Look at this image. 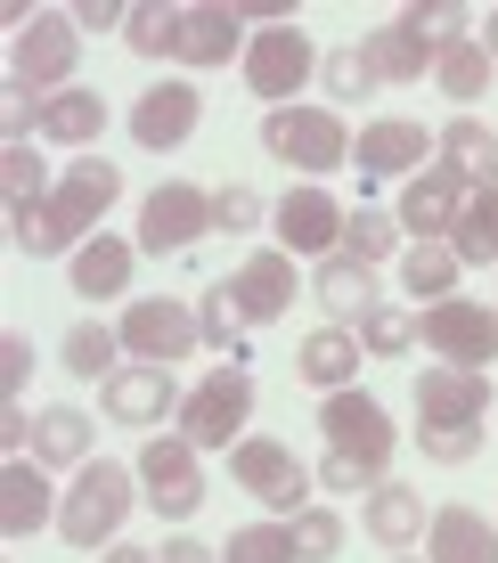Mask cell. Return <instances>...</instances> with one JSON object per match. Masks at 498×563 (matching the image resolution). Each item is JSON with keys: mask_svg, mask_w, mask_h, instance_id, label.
<instances>
[{"mask_svg": "<svg viewBox=\"0 0 498 563\" xmlns=\"http://www.w3.org/2000/svg\"><path fill=\"white\" fill-rule=\"evenodd\" d=\"M197 123H204L197 82H156V90H140V99H131V140H140L147 155L188 147V131H197Z\"/></svg>", "mask_w": 498, "mask_h": 563, "instance_id": "16", "label": "cell"}, {"mask_svg": "<svg viewBox=\"0 0 498 563\" xmlns=\"http://www.w3.org/2000/svg\"><path fill=\"white\" fill-rule=\"evenodd\" d=\"M483 417H490L483 367H425L417 376V424H483Z\"/></svg>", "mask_w": 498, "mask_h": 563, "instance_id": "19", "label": "cell"}, {"mask_svg": "<svg viewBox=\"0 0 498 563\" xmlns=\"http://www.w3.org/2000/svg\"><path fill=\"white\" fill-rule=\"evenodd\" d=\"M417 343V310H400V302H376L368 319H359V352L368 360H400Z\"/></svg>", "mask_w": 498, "mask_h": 563, "instance_id": "42", "label": "cell"}, {"mask_svg": "<svg viewBox=\"0 0 498 563\" xmlns=\"http://www.w3.org/2000/svg\"><path fill=\"white\" fill-rule=\"evenodd\" d=\"M107 131V99L99 90H57V99H42V140H57V147H90Z\"/></svg>", "mask_w": 498, "mask_h": 563, "instance_id": "29", "label": "cell"}, {"mask_svg": "<svg viewBox=\"0 0 498 563\" xmlns=\"http://www.w3.org/2000/svg\"><path fill=\"white\" fill-rule=\"evenodd\" d=\"M74 66H82V25H74V9H33V25L16 33V49H9V82L33 90V99H57V90H74Z\"/></svg>", "mask_w": 498, "mask_h": 563, "instance_id": "3", "label": "cell"}, {"mask_svg": "<svg viewBox=\"0 0 498 563\" xmlns=\"http://www.w3.org/2000/svg\"><path fill=\"white\" fill-rule=\"evenodd\" d=\"M319 82H328V99L335 107H359V99H376V66H368V42H343V49H328V66H319Z\"/></svg>", "mask_w": 498, "mask_h": 563, "instance_id": "35", "label": "cell"}, {"mask_svg": "<svg viewBox=\"0 0 498 563\" xmlns=\"http://www.w3.org/2000/svg\"><path fill=\"white\" fill-rule=\"evenodd\" d=\"M417 343H425L442 367H490L498 360V310L466 302V295L425 302V310H417Z\"/></svg>", "mask_w": 498, "mask_h": 563, "instance_id": "9", "label": "cell"}, {"mask_svg": "<svg viewBox=\"0 0 498 563\" xmlns=\"http://www.w3.org/2000/svg\"><path fill=\"white\" fill-rule=\"evenodd\" d=\"M311 302L328 310V327H359V319L376 310V269L352 262V254L319 262V269H311Z\"/></svg>", "mask_w": 498, "mask_h": 563, "instance_id": "24", "label": "cell"}, {"mask_svg": "<svg viewBox=\"0 0 498 563\" xmlns=\"http://www.w3.org/2000/svg\"><path fill=\"white\" fill-rule=\"evenodd\" d=\"M57 188V172L42 164V147H0V197L9 205H42Z\"/></svg>", "mask_w": 498, "mask_h": 563, "instance_id": "41", "label": "cell"}, {"mask_svg": "<svg viewBox=\"0 0 498 563\" xmlns=\"http://www.w3.org/2000/svg\"><path fill=\"white\" fill-rule=\"evenodd\" d=\"M483 49H490V66H498V9H490V25H483Z\"/></svg>", "mask_w": 498, "mask_h": 563, "instance_id": "53", "label": "cell"}, {"mask_svg": "<svg viewBox=\"0 0 498 563\" xmlns=\"http://www.w3.org/2000/svg\"><path fill=\"white\" fill-rule=\"evenodd\" d=\"M245 417H254V376H245L237 360H221L213 376L180 400V441H197V450H237Z\"/></svg>", "mask_w": 498, "mask_h": 563, "instance_id": "6", "label": "cell"}, {"mask_svg": "<svg viewBox=\"0 0 498 563\" xmlns=\"http://www.w3.org/2000/svg\"><path fill=\"white\" fill-rule=\"evenodd\" d=\"M197 327H204V343H213V352H229V360L245 367V310H237V295H229V278L197 295Z\"/></svg>", "mask_w": 498, "mask_h": 563, "instance_id": "36", "label": "cell"}, {"mask_svg": "<svg viewBox=\"0 0 498 563\" xmlns=\"http://www.w3.org/2000/svg\"><path fill=\"white\" fill-rule=\"evenodd\" d=\"M57 360H66V376H90V384H107L114 367H123V335H114V327H99V319H82V327H66Z\"/></svg>", "mask_w": 498, "mask_h": 563, "instance_id": "32", "label": "cell"}, {"mask_svg": "<svg viewBox=\"0 0 498 563\" xmlns=\"http://www.w3.org/2000/svg\"><path fill=\"white\" fill-rule=\"evenodd\" d=\"M262 147H270V164L311 172V180L352 164V131H343L335 107H270L262 114Z\"/></svg>", "mask_w": 498, "mask_h": 563, "instance_id": "2", "label": "cell"}, {"mask_svg": "<svg viewBox=\"0 0 498 563\" xmlns=\"http://www.w3.org/2000/svg\"><path fill=\"white\" fill-rule=\"evenodd\" d=\"M442 164H450L466 188H498V131L483 123V114H457V123H442Z\"/></svg>", "mask_w": 498, "mask_h": 563, "instance_id": "27", "label": "cell"}, {"mask_svg": "<svg viewBox=\"0 0 498 563\" xmlns=\"http://www.w3.org/2000/svg\"><path fill=\"white\" fill-rule=\"evenodd\" d=\"M368 66H376V82H392V90H400V82H425L442 57H433V49L392 16V25H376V33H368Z\"/></svg>", "mask_w": 498, "mask_h": 563, "instance_id": "28", "label": "cell"}, {"mask_svg": "<svg viewBox=\"0 0 498 563\" xmlns=\"http://www.w3.org/2000/svg\"><path fill=\"white\" fill-rule=\"evenodd\" d=\"M328 66V57H319V42L302 25H270V33H254V42H245V90H254V99H270V107H295V90L311 82V74Z\"/></svg>", "mask_w": 498, "mask_h": 563, "instance_id": "11", "label": "cell"}, {"mask_svg": "<svg viewBox=\"0 0 498 563\" xmlns=\"http://www.w3.org/2000/svg\"><path fill=\"white\" fill-rule=\"evenodd\" d=\"M0 131H9V147H33V131H42V99L9 82V99H0Z\"/></svg>", "mask_w": 498, "mask_h": 563, "instance_id": "48", "label": "cell"}, {"mask_svg": "<svg viewBox=\"0 0 498 563\" xmlns=\"http://www.w3.org/2000/svg\"><path fill=\"white\" fill-rule=\"evenodd\" d=\"M25 376H33V335H16V327H9V335H0V393L25 400Z\"/></svg>", "mask_w": 498, "mask_h": 563, "instance_id": "49", "label": "cell"}, {"mask_svg": "<svg viewBox=\"0 0 498 563\" xmlns=\"http://www.w3.org/2000/svg\"><path fill=\"white\" fill-rule=\"evenodd\" d=\"M197 238H213V188L197 180H164L140 205V254H188Z\"/></svg>", "mask_w": 498, "mask_h": 563, "instance_id": "12", "label": "cell"}, {"mask_svg": "<svg viewBox=\"0 0 498 563\" xmlns=\"http://www.w3.org/2000/svg\"><path fill=\"white\" fill-rule=\"evenodd\" d=\"M262 221H270V205H262V197H254L245 180L213 188V238H254Z\"/></svg>", "mask_w": 498, "mask_h": 563, "instance_id": "45", "label": "cell"}, {"mask_svg": "<svg viewBox=\"0 0 498 563\" xmlns=\"http://www.w3.org/2000/svg\"><path fill=\"white\" fill-rule=\"evenodd\" d=\"M295 555H302V563H335V555H343V515L311 498V507L295 515Z\"/></svg>", "mask_w": 498, "mask_h": 563, "instance_id": "44", "label": "cell"}, {"mask_svg": "<svg viewBox=\"0 0 498 563\" xmlns=\"http://www.w3.org/2000/svg\"><path fill=\"white\" fill-rule=\"evenodd\" d=\"M457 269H466V262H457L450 245H409V254H400V286H409L417 302H450Z\"/></svg>", "mask_w": 498, "mask_h": 563, "instance_id": "34", "label": "cell"}, {"mask_svg": "<svg viewBox=\"0 0 498 563\" xmlns=\"http://www.w3.org/2000/svg\"><path fill=\"white\" fill-rule=\"evenodd\" d=\"M131 269H140V238H90L82 254L66 262V278H74V295L82 302H123L131 295Z\"/></svg>", "mask_w": 498, "mask_h": 563, "instance_id": "20", "label": "cell"}, {"mask_svg": "<svg viewBox=\"0 0 498 563\" xmlns=\"http://www.w3.org/2000/svg\"><path fill=\"white\" fill-rule=\"evenodd\" d=\"M295 376L311 384V393H343V384L359 376V335H352V327H319V335H302Z\"/></svg>", "mask_w": 498, "mask_h": 563, "instance_id": "26", "label": "cell"}, {"mask_svg": "<svg viewBox=\"0 0 498 563\" xmlns=\"http://www.w3.org/2000/svg\"><path fill=\"white\" fill-rule=\"evenodd\" d=\"M9 245H16V254H33V262H49V254L74 262V254H82V245H74V229L49 212V197H42V205H9Z\"/></svg>", "mask_w": 498, "mask_h": 563, "instance_id": "31", "label": "cell"}, {"mask_svg": "<svg viewBox=\"0 0 498 563\" xmlns=\"http://www.w3.org/2000/svg\"><path fill=\"white\" fill-rule=\"evenodd\" d=\"M74 25H82V33H123L131 9H114V0H82V9H74Z\"/></svg>", "mask_w": 498, "mask_h": 563, "instance_id": "50", "label": "cell"}, {"mask_svg": "<svg viewBox=\"0 0 498 563\" xmlns=\"http://www.w3.org/2000/svg\"><path fill=\"white\" fill-rule=\"evenodd\" d=\"M466 197H474V188L457 180L450 164H425V172H409V180H400L392 221L409 229L417 245H450V238H457V212H466Z\"/></svg>", "mask_w": 498, "mask_h": 563, "instance_id": "13", "label": "cell"}, {"mask_svg": "<svg viewBox=\"0 0 498 563\" xmlns=\"http://www.w3.org/2000/svg\"><path fill=\"white\" fill-rule=\"evenodd\" d=\"M400 238H409V229H400L392 212H376V205H352V221H343V254H352V262H368V269L409 254Z\"/></svg>", "mask_w": 498, "mask_h": 563, "instance_id": "33", "label": "cell"}, {"mask_svg": "<svg viewBox=\"0 0 498 563\" xmlns=\"http://www.w3.org/2000/svg\"><path fill=\"white\" fill-rule=\"evenodd\" d=\"M376 482H392V474H376V465H359V457H335V450L319 465V490H335V498H368Z\"/></svg>", "mask_w": 498, "mask_h": 563, "instance_id": "47", "label": "cell"}, {"mask_svg": "<svg viewBox=\"0 0 498 563\" xmlns=\"http://www.w3.org/2000/svg\"><path fill=\"white\" fill-rule=\"evenodd\" d=\"M114 197H123V172H114L107 155H74V164L57 172V188H49V212L74 229V245H90Z\"/></svg>", "mask_w": 498, "mask_h": 563, "instance_id": "14", "label": "cell"}, {"mask_svg": "<svg viewBox=\"0 0 498 563\" xmlns=\"http://www.w3.org/2000/svg\"><path fill=\"white\" fill-rule=\"evenodd\" d=\"M417 441H425L433 465H474V450H483V424H417Z\"/></svg>", "mask_w": 498, "mask_h": 563, "instance_id": "46", "label": "cell"}, {"mask_svg": "<svg viewBox=\"0 0 498 563\" xmlns=\"http://www.w3.org/2000/svg\"><path fill=\"white\" fill-rule=\"evenodd\" d=\"M131 474H140L147 507H156L164 522H188L204 507V450H197V441H180V433H147L140 457H131Z\"/></svg>", "mask_w": 498, "mask_h": 563, "instance_id": "5", "label": "cell"}, {"mask_svg": "<svg viewBox=\"0 0 498 563\" xmlns=\"http://www.w3.org/2000/svg\"><path fill=\"white\" fill-rule=\"evenodd\" d=\"M42 522H57L49 465H42V457H9V474H0V531H9V539H33Z\"/></svg>", "mask_w": 498, "mask_h": 563, "instance_id": "21", "label": "cell"}, {"mask_svg": "<svg viewBox=\"0 0 498 563\" xmlns=\"http://www.w3.org/2000/svg\"><path fill=\"white\" fill-rule=\"evenodd\" d=\"M295 254H278V245H262V254H245L237 262V278H229V295H237V310H245V327H270V319H286L295 310Z\"/></svg>", "mask_w": 498, "mask_h": 563, "instance_id": "18", "label": "cell"}, {"mask_svg": "<svg viewBox=\"0 0 498 563\" xmlns=\"http://www.w3.org/2000/svg\"><path fill=\"white\" fill-rule=\"evenodd\" d=\"M229 482H237L245 498H262L278 522H295L311 507V465L286 450V441H270V433H245L237 450H229Z\"/></svg>", "mask_w": 498, "mask_h": 563, "instance_id": "4", "label": "cell"}, {"mask_svg": "<svg viewBox=\"0 0 498 563\" xmlns=\"http://www.w3.org/2000/svg\"><path fill=\"white\" fill-rule=\"evenodd\" d=\"M221 563H302L295 555V522H245V531H229V548H221Z\"/></svg>", "mask_w": 498, "mask_h": 563, "instance_id": "40", "label": "cell"}, {"mask_svg": "<svg viewBox=\"0 0 498 563\" xmlns=\"http://www.w3.org/2000/svg\"><path fill=\"white\" fill-rule=\"evenodd\" d=\"M123 49L131 57H171L180 49V9H171V0H140L131 25H123Z\"/></svg>", "mask_w": 498, "mask_h": 563, "instance_id": "37", "label": "cell"}, {"mask_svg": "<svg viewBox=\"0 0 498 563\" xmlns=\"http://www.w3.org/2000/svg\"><path fill=\"white\" fill-rule=\"evenodd\" d=\"M450 254H457V262H490V254H498V188H474V197H466Z\"/></svg>", "mask_w": 498, "mask_h": 563, "instance_id": "39", "label": "cell"}, {"mask_svg": "<svg viewBox=\"0 0 498 563\" xmlns=\"http://www.w3.org/2000/svg\"><path fill=\"white\" fill-rule=\"evenodd\" d=\"M99 409L114 424H147V433H164V417L180 409V384H171V367L131 360V367H114V376L99 384Z\"/></svg>", "mask_w": 498, "mask_h": 563, "instance_id": "15", "label": "cell"}, {"mask_svg": "<svg viewBox=\"0 0 498 563\" xmlns=\"http://www.w3.org/2000/svg\"><path fill=\"white\" fill-rule=\"evenodd\" d=\"M392 563H409V555H392Z\"/></svg>", "mask_w": 498, "mask_h": 563, "instance_id": "54", "label": "cell"}, {"mask_svg": "<svg viewBox=\"0 0 498 563\" xmlns=\"http://www.w3.org/2000/svg\"><path fill=\"white\" fill-rule=\"evenodd\" d=\"M99 563H156V555H147V548H123V539H114V548H107Z\"/></svg>", "mask_w": 498, "mask_h": 563, "instance_id": "52", "label": "cell"}, {"mask_svg": "<svg viewBox=\"0 0 498 563\" xmlns=\"http://www.w3.org/2000/svg\"><path fill=\"white\" fill-rule=\"evenodd\" d=\"M343 221H352V205H335L319 180L286 188V197L270 205L278 254H295V262H335V254H343Z\"/></svg>", "mask_w": 498, "mask_h": 563, "instance_id": "10", "label": "cell"}, {"mask_svg": "<svg viewBox=\"0 0 498 563\" xmlns=\"http://www.w3.org/2000/svg\"><path fill=\"white\" fill-rule=\"evenodd\" d=\"M33 457L42 465H74V474H82L90 457V417L82 409H66V400H57V409H42V424H33Z\"/></svg>", "mask_w": 498, "mask_h": 563, "instance_id": "30", "label": "cell"}, {"mask_svg": "<svg viewBox=\"0 0 498 563\" xmlns=\"http://www.w3.org/2000/svg\"><path fill=\"white\" fill-rule=\"evenodd\" d=\"M123 352L147 360V367H180L188 352H204V327H197V302L180 295H147V302H123Z\"/></svg>", "mask_w": 498, "mask_h": 563, "instance_id": "7", "label": "cell"}, {"mask_svg": "<svg viewBox=\"0 0 498 563\" xmlns=\"http://www.w3.org/2000/svg\"><path fill=\"white\" fill-rule=\"evenodd\" d=\"M433 82H442V99H457V107H474L490 90V49L483 42H457V49H442V66H433Z\"/></svg>", "mask_w": 498, "mask_h": 563, "instance_id": "38", "label": "cell"}, {"mask_svg": "<svg viewBox=\"0 0 498 563\" xmlns=\"http://www.w3.org/2000/svg\"><path fill=\"white\" fill-rule=\"evenodd\" d=\"M425 563H498V522L474 515V507H433Z\"/></svg>", "mask_w": 498, "mask_h": 563, "instance_id": "23", "label": "cell"}, {"mask_svg": "<svg viewBox=\"0 0 498 563\" xmlns=\"http://www.w3.org/2000/svg\"><path fill=\"white\" fill-rule=\"evenodd\" d=\"M156 563H221V548H204V539H188V531H180V539H164V555H156Z\"/></svg>", "mask_w": 498, "mask_h": 563, "instance_id": "51", "label": "cell"}, {"mask_svg": "<svg viewBox=\"0 0 498 563\" xmlns=\"http://www.w3.org/2000/svg\"><path fill=\"white\" fill-rule=\"evenodd\" d=\"M245 42H254V33H245V16H237V0H197V9H180V66H229V57H237L245 66Z\"/></svg>", "mask_w": 498, "mask_h": 563, "instance_id": "17", "label": "cell"}, {"mask_svg": "<svg viewBox=\"0 0 498 563\" xmlns=\"http://www.w3.org/2000/svg\"><path fill=\"white\" fill-rule=\"evenodd\" d=\"M131 507H140V474L114 465V457H90L82 474H74V490L57 498V539L82 548V555H107Z\"/></svg>", "mask_w": 498, "mask_h": 563, "instance_id": "1", "label": "cell"}, {"mask_svg": "<svg viewBox=\"0 0 498 563\" xmlns=\"http://www.w3.org/2000/svg\"><path fill=\"white\" fill-rule=\"evenodd\" d=\"M400 25H409V33H417V42H425L433 57L466 42V9H457V0H417V9L400 16Z\"/></svg>", "mask_w": 498, "mask_h": 563, "instance_id": "43", "label": "cell"}, {"mask_svg": "<svg viewBox=\"0 0 498 563\" xmlns=\"http://www.w3.org/2000/svg\"><path fill=\"white\" fill-rule=\"evenodd\" d=\"M319 433H328V450H335V457H359V465H376V474H385L392 450H400L385 400L359 393V384H343V393H319Z\"/></svg>", "mask_w": 498, "mask_h": 563, "instance_id": "8", "label": "cell"}, {"mask_svg": "<svg viewBox=\"0 0 498 563\" xmlns=\"http://www.w3.org/2000/svg\"><path fill=\"white\" fill-rule=\"evenodd\" d=\"M352 155H359V172H425V155H442V140H425V123H400V114H385V123H368L352 140Z\"/></svg>", "mask_w": 498, "mask_h": 563, "instance_id": "22", "label": "cell"}, {"mask_svg": "<svg viewBox=\"0 0 498 563\" xmlns=\"http://www.w3.org/2000/svg\"><path fill=\"white\" fill-rule=\"evenodd\" d=\"M359 522H368V539H376V548H409V539H425V498H417L409 490V482H376V490H368V507H359Z\"/></svg>", "mask_w": 498, "mask_h": 563, "instance_id": "25", "label": "cell"}]
</instances>
